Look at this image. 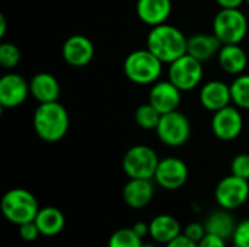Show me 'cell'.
I'll use <instances>...</instances> for the list:
<instances>
[{"label": "cell", "instance_id": "6da1fadb", "mask_svg": "<svg viewBox=\"0 0 249 247\" xmlns=\"http://www.w3.org/2000/svg\"><path fill=\"white\" fill-rule=\"evenodd\" d=\"M187 44L188 38L178 28L162 23L152 26L147 35L146 48L150 49L163 64H171L187 54Z\"/></svg>", "mask_w": 249, "mask_h": 247}, {"label": "cell", "instance_id": "7a4b0ae2", "mask_svg": "<svg viewBox=\"0 0 249 247\" xmlns=\"http://www.w3.org/2000/svg\"><path fill=\"white\" fill-rule=\"evenodd\" d=\"M69 112L58 100L39 103L34 112L35 132L45 143H57L63 140L69 131Z\"/></svg>", "mask_w": 249, "mask_h": 247}, {"label": "cell", "instance_id": "3957f363", "mask_svg": "<svg viewBox=\"0 0 249 247\" xmlns=\"http://www.w3.org/2000/svg\"><path fill=\"white\" fill-rule=\"evenodd\" d=\"M162 66L163 63L150 49H136L124 60V74L136 84H152L159 80Z\"/></svg>", "mask_w": 249, "mask_h": 247}, {"label": "cell", "instance_id": "277c9868", "mask_svg": "<svg viewBox=\"0 0 249 247\" xmlns=\"http://www.w3.org/2000/svg\"><path fill=\"white\" fill-rule=\"evenodd\" d=\"M0 207L4 218L16 226L34 221L39 211V204L35 195L23 188L7 191L1 198Z\"/></svg>", "mask_w": 249, "mask_h": 247}, {"label": "cell", "instance_id": "5b68a950", "mask_svg": "<svg viewBox=\"0 0 249 247\" xmlns=\"http://www.w3.org/2000/svg\"><path fill=\"white\" fill-rule=\"evenodd\" d=\"M213 33L223 45L241 44L248 33V19L239 9H220L213 20Z\"/></svg>", "mask_w": 249, "mask_h": 247}, {"label": "cell", "instance_id": "8992f818", "mask_svg": "<svg viewBox=\"0 0 249 247\" xmlns=\"http://www.w3.org/2000/svg\"><path fill=\"white\" fill-rule=\"evenodd\" d=\"M159 157L149 146H133L123 157V170L128 179H153Z\"/></svg>", "mask_w": 249, "mask_h": 247}, {"label": "cell", "instance_id": "52a82bcc", "mask_svg": "<svg viewBox=\"0 0 249 247\" xmlns=\"http://www.w3.org/2000/svg\"><path fill=\"white\" fill-rule=\"evenodd\" d=\"M214 199L220 208L235 211L244 207L249 199V181L229 175L223 178L214 189Z\"/></svg>", "mask_w": 249, "mask_h": 247}, {"label": "cell", "instance_id": "ba28073f", "mask_svg": "<svg viewBox=\"0 0 249 247\" xmlns=\"http://www.w3.org/2000/svg\"><path fill=\"white\" fill-rule=\"evenodd\" d=\"M168 80L182 92L193 90L203 80V63L187 52L169 64Z\"/></svg>", "mask_w": 249, "mask_h": 247}, {"label": "cell", "instance_id": "9c48e42d", "mask_svg": "<svg viewBox=\"0 0 249 247\" xmlns=\"http://www.w3.org/2000/svg\"><path fill=\"white\" fill-rule=\"evenodd\" d=\"M156 134L165 146L181 147L190 140L191 124L188 118L179 111L163 114L156 128Z\"/></svg>", "mask_w": 249, "mask_h": 247}, {"label": "cell", "instance_id": "30bf717a", "mask_svg": "<svg viewBox=\"0 0 249 247\" xmlns=\"http://www.w3.org/2000/svg\"><path fill=\"white\" fill-rule=\"evenodd\" d=\"M153 179L160 188L166 191H177L187 183L188 167L185 162L178 157H165L159 160Z\"/></svg>", "mask_w": 249, "mask_h": 247}, {"label": "cell", "instance_id": "8fae6325", "mask_svg": "<svg viewBox=\"0 0 249 247\" xmlns=\"http://www.w3.org/2000/svg\"><path fill=\"white\" fill-rule=\"evenodd\" d=\"M212 130L214 135L222 141H232L238 138L244 130V118L238 106H226L213 112Z\"/></svg>", "mask_w": 249, "mask_h": 247}, {"label": "cell", "instance_id": "7c38bea8", "mask_svg": "<svg viewBox=\"0 0 249 247\" xmlns=\"http://www.w3.org/2000/svg\"><path fill=\"white\" fill-rule=\"evenodd\" d=\"M31 95L29 82L20 74L7 73L0 79V105L1 108H18Z\"/></svg>", "mask_w": 249, "mask_h": 247}, {"label": "cell", "instance_id": "4fadbf2b", "mask_svg": "<svg viewBox=\"0 0 249 247\" xmlns=\"http://www.w3.org/2000/svg\"><path fill=\"white\" fill-rule=\"evenodd\" d=\"M95 55L93 42L85 35H71L63 44V58L73 67L88 66Z\"/></svg>", "mask_w": 249, "mask_h": 247}, {"label": "cell", "instance_id": "5bb4252c", "mask_svg": "<svg viewBox=\"0 0 249 247\" xmlns=\"http://www.w3.org/2000/svg\"><path fill=\"white\" fill-rule=\"evenodd\" d=\"M181 92L171 80H158L153 83L150 93H149V102L163 115L174 111H178V106L181 103Z\"/></svg>", "mask_w": 249, "mask_h": 247}, {"label": "cell", "instance_id": "9a60e30c", "mask_svg": "<svg viewBox=\"0 0 249 247\" xmlns=\"http://www.w3.org/2000/svg\"><path fill=\"white\" fill-rule=\"evenodd\" d=\"M155 197L152 179H128L123 188V199L133 210L146 208Z\"/></svg>", "mask_w": 249, "mask_h": 247}, {"label": "cell", "instance_id": "2e32d148", "mask_svg": "<svg viewBox=\"0 0 249 247\" xmlns=\"http://www.w3.org/2000/svg\"><path fill=\"white\" fill-rule=\"evenodd\" d=\"M200 102L204 109L216 112L231 105L232 102V93L231 86L220 82V80H212L203 84L200 90Z\"/></svg>", "mask_w": 249, "mask_h": 247}, {"label": "cell", "instance_id": "e0dca14e", "mask_svg": "<svg viewBox=\"0 0 249 247\" xmlns=\"http://www.w3.org/2000/svg\"><path fill=\"white\" fill-rule=\"evenodd\" d=\"M171 0H137L136 4V13L139 19L149 26L166 23L168 17L171 16Z\"/></svg>", "mask_w": 249, "mask_h": 247}, {"label": "cell", "instance_id": "ac0fdd59", "mask_svg": "<svg viewBox=\"0 0 249 247\" xmlns=\"http://www.w3.org/2000/svg\"><path fill=\"white\" fill-rule=\"evenodd\" d=\"M29 90H31V96L36 99L39 103H50L58 100L61 87L58 80L53 74L47 71H41L36 73L29 80Z\"/></svg>", "mask_w": 249, "mask_h": 247}, {"label": "cell", "instance_id": "d6986e66", "mask_svg": "<svg viewBox=\"0 0 249 247\" xmlns=\"http://www.w3.org/2000/svg\"><path fill=\"white\" fill-rule=\"evenodd\" d=\"M149 237L158 245H168L175 237L182 234L179 221L171 214H159L149 223Z\"/></svg>", "mask_w": 249, "mask_h": 247}, {"label": "cell", "instance_id": "ffe728a7", "mask_svg": "<svg viewBox=\"0 0 249 247\" xmlns=\"http://www.w3.org/2000/svg\"><path fill=\"white\" fill-rule=\"evenodd\" d=\"M222 45L214 33H196L188 38L187 52L201 63H206L219 54Z\"/></svg>", "mask_w": 249, "mask_h": 247}, {"label": "cell", "instance_id": "44dd1931", "mask_svg": "<svg viewBox=\"0 0 249 247\" xmlns=\"http://www.w3.org/2000/svg\"><path fill=\"white\" fill-rule=\"evenodd\" d=\"M217 60L222 70L232 76L242 74L248 66V55L239 44L222 45L217 54Z\"/></svg>", "mask_w": 249, "mask_h": 247}, {"label": "cell", "instance_id": "7402d4cb", "mask_svg": "<svg viewBox=\"0 0 249 247\" xmlns=\"http://www.w3.org/2000/svg\"><path fill=\"white\" fill-rule=\"evenodd\" d=\"M236 220L232 215V211L220 208L209 214V217L204 221L206 230L210 234L219 236L225 240H232V236L236 229Z\"/></svg>", "mask_w": 249, "mask_h": 247}, {"label": "cell", "instance_id": "603a6c76", "mask_svg": "<svg viewBox=\"0 0 249 247\" xmlns=\"http://www.w3.org/2000/svg\"><path fill=\"white\" fill-rule=\"evenodd\" d=\"M34 221H35L41 236H44V237H54V236L60 234L66 226V217L57 207L39 208Z\"/></svg>", "mask_w": 249, "mask_h": 247}, {"label": "cell", "instance_id": "cb8c5ba5", "mask_svg": "<svg viewBox=\"0 0 249 247\" xmlns=\"http://www.w3.org/2000/svg\"><path fill=\"white\" fill-rule=\"evenodd\" d=\"M160 118H162V114L150 102L140 105L134 112V121L143 130H155L156 131Z\"/></svg>", "mask_w": 249, "mask_h": 247}, {"label": "cell", "instance_id": "d4e9b609", "mask_svg": "<svg viewBox=\"0 0 249 247\" xmlns=\"http://www.w3.org/2000/svg\"><path fill=\"white\" fill-rule=\"evenodd\" d=\"M232 102L239 109L249 111V74H239L231 84Z\"/></svg>", "mask_w": 249, "mask_h": 247}, {"label": "cell", "instance_id": "484cf974", "mask_svg": "<svg viewBox=\"0 0 249 247\" xmlns=\"http://www.w3.org/2000/svg\"><path fill=\"white\" fill-rule=\"evenodd\" d=\"M143 239L136 234V231L130 227L118 229L114 231L108 240V247H142Z\"/></svg>", "mask_w": 249, "mask_h": 247}, {"label": "cell", "instance_id": "4316f807", "mask_svg": "<svg viewBox=\"0 0 249 247\" xmlns=\"http://www.w3.org/2000/svg\"><path fill=\"white\" fill-rule=\"evenodd\" d=\"M20 61V49L12 42H3L0 45V66L4 68H13Z\"/></svg>", "mask_w": 249, "mask_h": 247}, {"label": "cell", "instance_id": "83f0119b", "mask_svg": "<svg viewBox=\"0 0 249 247\" xmlns=\"http://www.w3.org/2000/svg\"><path fill=\"white\" fill-rule=\"evenodd\" d=\"M231 172L232 175L247 179L249 181V154L248 153H241L233 157L231 163Z\"/></svg>", "mask_w": 249, "mask_h": 247}, {"label": "cell", "instance_id": "f1b7e54d", "mask_svg": "<svg viewBox=\"0 0 249 247\" xmlns=\"http://www.w3.org/2000/svg\"><path fill=\"white\" fill-rule=\"evenodd\" d=\"M232 242L241 247H249V218H245L236 224Z\"/></svg>", "mask_w": 249, "mask_h": 247}, {"label": "cell", "instance_id": "f546056e", "mask_svg": "<svg viewBox=\"0 0 249 247\" xmlns=\"http://www.w3.org/2000/svg\"><path fill=\"white\" fill-rule=\"evenodd\" d=\"M182 233H184L188 239H191L193 242L200 243V242L203 240V237L207 234V230H206L204 223H190V224H187V226L182 229Z\"/></svg>", "mask_w": 249, "mask_h": 247}, {"label": "cell", "instance_id": "4dcf8cb0", "mask_svg": "<svg viewBox=\"0 0 249 247\" xmlns=\"http://www.w3.org/2000/svg\"><path fill=\"white\" fill-rule=\"evenodd\" d=\"M18 233H19V237L23 242H28V243L35 242L41 236V233H39L35 221H29V223H25V224L18 226Z\"/></svg>", "mask_w": 249, "mask_h": 247}, {"label": "cell", "instance_id": "1f68e13d", "mask_svg": "<svg viewBox=\"0 0 249 247\" xmlns=\"http://www.w3.org/2000/svg\"><path fill=\"white\" fill-rule=\"evenodd\" d=\"M226 242L228 240H225V239H222L219 236H214V234L207 233L203 237V240L198 243V247H229L226 245Z\"/></svg>", "mask_w": 249, "mask_h": 247}, {"label": "cell", "instance_id": "d6a6232c", "mask_svg": "<svg viewBox=\"0 0 249 247\" xmlns=\"http://www.w3.org/2000/svg\"><path fill=\"white\" fill-rule=\"evenodd\" d=\"M165 247H198V243L193 242L191 239H188L184 233L179 234L178 237H175L172 242H169Z\"/></svg>", "mask_w": 249, "mask_h": 247}, {"label": "cell", "instance_id": "836d02e7", "mask_svg": "<svg viewBox=\"0 0 249 247\" xmlns=\"http://www.w3.org/2000/svg\"><path fill=\"white\" fill-rule=\"evenodd\" d=\"M131 229H133V230L136 231V234H137V236H140L142 239L147 237V236H149V231H150L149 224H147V223H144V221H137Z\"/></svg>", "mask_w": 249, "mask_h": 247}, {"label": "cell", "instance_id": "e575fe53", "mask_svg": "<svg viewBox=\"0 0 249 247\" xmlns=\"http://www.w3.org/2000/svg\"><path fill=\"white\" fill-rule=\"evenodd\" d=\"M216 1L222 9H239V6L245 0H216Z\"/></svg>", "mask_w": 249, "mask_h": 247}, {"label": "cell", "instance_id": "d590c367", "mask_svg": "<svg viewBox=\"0 0 249 247\" xmlns=\"http://www.w3.org/2000/svg\"><path fill=\"white\" fill-rule=\"evenodd\" d=\"M6 28H7V22L4 15H0V38H4L6 35Z\"/></svg>", "mask_w": 249, "mask_h": 247}, {"label": "cell", "instance_id": "8d00e7d4", "mask_svg": "<svg viewBox=\"0 0 249 247\" xmlns=\"http://www.w3.org/2000/svg\"><path fill=\"white\" fill-rule=\"evenodd\" d=\"M156 245H158V243L152 240V242H143V245H142V247H158V246H156Z\"/></svg>", "mask_w": 249, "mask_h": 247}, {"label": "cell", "instance_id": "74e56055", "mask_svg": "<svg viewBox=\"0 0 249 247\" xmlns=\"http://www.w3.org/2000/svg\"><path fill=\"white\" fill-rule=\"evenodd\" d=\"M229 247H241V246H238V245H235V243H233L232 246H229Z\"/></svg>", "mask_w": 249, "mask_h": 247}, {"label": "cell", "instance_id": "f35d334b", "mask_svg": "<svg viewBox=\"0 0 249 247\" xmlns=\"http://www.w3.org/2000/svg\"><path fill=\"white\" fill-rule=\"evenodd\" d=\"M245 1H247V3H248V4H249V0H245Z\"/></svg>", "mask_w": 249, "mask_h": 247}]
</instances>
